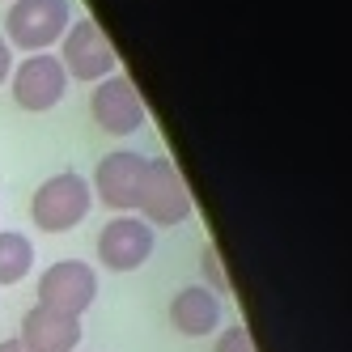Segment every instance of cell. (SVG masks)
<instances>
[{
  "label": "cell",
  "instance_id": "52a82bcc",
  "mask_svg": "<svg viewBox=\"0 0 352 352\" xmlns=\"http://www.w3.org/2000/svg\"><path fill=\"white\" fill-rule=\"evenodd\" d=\"M89 115L107 136H132L144 128V102L128 72H111V77L98 81L89 98Z\"/></svg>",
  "mask_w": 352,
  "mask_h": 352
},
{
  "label": "cell",
  "instance_id": "ba28073f",
  "mask_svg": "<svg viewBox=\"0 0 352 352\" xmlns=\"http://www.w3.org/2000/svg\"><path fill=\"white\" fill-rule=\"evenodd\" d=\"M144 170H148V157L132 153V148H119V153H107L98 162L89 191H98V199H102L111 212H132L140 204Z\"/></svg>",
  "mask_w": 352,
  "mask_h": 352
},
{
  "label": "cell",
  "instance_id": "5b68a950",
  "mask_svg": "<svg viewBox=\"0 0 352 352\" xmlns=\"http://www.w3.org/2000/svg\"><path fill=\"white\" fill-rule=\"evenodd\" d=\"M98 297V272L81 259H60L38 276V306L81 318Z\"/></svg>",
  "mask_w": 352,
  "mask_h": 352
},
{
  "label": "cell",
  "instance_id": "4fadbf2b",
  "mask_svg": "<svg viewBox=\"0 0 352 352\" xmlns=\"http://www.w3.org/2000/svg\"><path fill=\"white\" fill-rule=\"evenodd\" d=\"M217 352H255V340H250V331H246L242 322H234V327H225V331H221Z\"/></svg>",
  "mask_w": 352,
  "mask_h": 352
},
{
  "label": "cell",
  "instance_id": "3957f363",
  "mask_svg": "<svg viewBox=\"0 0 352 352\" xmlns=\"http://www.w3.org/2000/svg\"><path fill=\"white\" fill-rule=\"evenodd\" d=\"M144 225H183L191 217V191L183 183V174L174 170L170 157H153L144 170V187H140V204Z\"/></svg>",
  "mask_w": 352,
  "mask_h": 352
},
{
  "label": "cell",
  "instance_id": "30bf717a",
  "mask_svg": "<svg viewBox=\"0 0 352 352\" xmlns=\"http://www.w3.org/2000/svg\"><path fill=\"white\" fill-rule=\"evenodd\" d=\"M81 318L72 314H56V310H26L21 314V336L17 344L26 352H77L81 348Z\"/></svg>",
  "mask_w": 352,
  "mask_h": 352
},
{
  "label": "cell",
  "instance_id": "9a60e30c",
  "mask_svg": "<svg viewBox=\"0 0 352 352\" xmlns=\"http://www.w3.org/2000/svg\"><path fill=\"white\" fill-rule=\"evenodd\" d=\"M9 72H13V47H9L5 38H0V85L9 81Z\"/></svg>",
  "mask_w": 352,
  "mask_h": 352
},
{
  "label": "cell",
  "instance_id": "5bb4252c",
  "mask_svg": "<svg viewBox=\"0 0 352 352\" xmlns=\"http://www.w3.org/2000/svg\"><path fill=\"white\" fill-rule=\"evenodd\" d=\"M204 276H208V285H212L221 297H230V276H225V263L217 259V250H212V246L204 250Z\"/></svg>",
  "mask_w": 352,
  "mask_h": 352
},
{
  "label": "cell",
  "instance_id": "7c38bea8",
  "mask_svg": "<svg viewBox=\"0 0 352 352\" xmlns=\"http://www.w3.org/2000/svg\"><path fill=\"white\" fill-rule=\"evenodd\" d=\"M34 267V246L26 234L17 230H0V285H17L26 280Z\"/></svg>",
  "mask_w": 352,
  "mask_h": 352
},
{
  "label": "cell",
  "instance_id": "277c9868",
  "mask_svg": "<svg viewBox=\"0 0 352 352\" xmlns=\"http://www.w3.org/2000/svg\"><path fill=\"white\" fill-rule=\"evenodd\" d=\"M9 89H13V102L30 115H43L64 102V89H68V72L52 52H38L26 56L13 72H9Z\"/></svg>",
  "mask_w": 352,
  "mask_h": 352
},
{
  "label": "cell",
  "instance_id": "2e32d148",
  "mask_svg": "<svg viewBox=\"0 0 352 352\" xmlns=\"http://www.w3.org/2000/svg\"><path fill=\"white\" fill-rule=\"evenodd\" d=\"M0 352H26V348H21L17 340H5V344H0Z\"/></svg>",
  "mask_w": 352,
  "mask_h": 352
},
{
  "label": "cell",
  "instance_id": "9c48e42d",
  "mask_svg": "<svg viewBox=\"0 0 352 352\" xmlns=\"http://www.w3.org/2000/svg\"><path fill=\"white\" fill-rule=\"evenodd\" d=\"M153 225H144L140 217H115L102 225V234H98V259H102V267L111 272H136L148 263V255H153Z\"/></svg>",
  "mask_w": 352,
  "mask_h": 352
},
{
  "label": "cell",
  "instance_id": "6da1fadb",
  "mask_svg": "<svg viewBox=\"0 0 352 352\" xmlns=\"http://www.w3.org/2000/svg\"><path fill=\"white\" fill-rule=\"evenodd\" d=\"M94 208V191L85 183V174L77 170H60L47 183H38L34 199H30V217L43 234H68L89 217Z\"/></svg>",
  "mask_w": 352,
  "mask_h": 352
},
{
  "label": "cell",
  "instance_id": "7a4b0ae2",
  "mask_svg": "<svg viewBox=\"0 0 352 352\" xmlns=\"http://www.w3.org/2000/svg\"><path fill=\"white\" fill-rule=\"evenodd\" d=\"M68 26V0H13L5 13V43L38 56L52 43H60Z\"/></svg>",
  "mask_w": 352,
  "mask_h": 352
},
{
  "label": "cell",
  "instance_id": "8fae6325",
  "mask_svg": "<svg viewBox=\"0 0 352 352\" xmlns=\"http://www.w3.org/2000/svg\"><path fill=\"white\" fill-rule=\"evenodd\" d=\"M170 322H174V331L187 336V340L212 336L217 327H221V301H217V293L204 289V285L179 289L174 301H170Z\"/></svg>",
  "mask_w": 352,
  "mask_h": 352
},
{
  "label": "cell",
  "instance_id": "8992f818",
  "mask_svg": "<svg viewBox=\"0 0 352 352\" xmlns=\"http://www.w3.org/2000/svg\"><path fill=\"white\" fill-rule=\"evenodd\" d=\"M60 43H64L60 47V64H64L68 77H77V81H102V77H111V72L119 68L115 47L107 43L102 30H98L94 17L72 21Z\"/></svg>",
  "mask_w": 352,
  "mask_h": 352
}]
</instances>
